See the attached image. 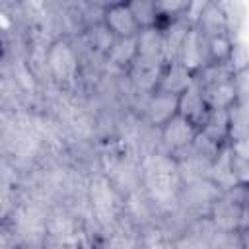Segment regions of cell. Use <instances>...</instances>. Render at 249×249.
Here are the masks:
<instances>
[{
    "instance_id": "1",
    "label": "cell",
    "mask_w": 249,
    "mask_h": 249,
    "mask_svg": "<svg viewBox=\"0 0 249 249\" xmlns=\"http://www.w3.org/2000/svg\"><path fill=\"white\" fill-rule=\"evenodd\" d=\"M140 173L142 191L146 193L158 220L175 214L179 210V195L183 187L177 160L163 150L150 152L140 158Z\"/></svg>"
},
{
    "instance_id": "2",
    "label": "cell",
    "mask_w": 249,
    "mask_h": 249,
    "mask_svg": "<svg viewBox=\"0 0 249 249\" xmlns=\"http://www.w3.org/2000/svg\"><path fill=\"white\" fill-rule=\"evenodd\" d=\"M45 76L62 93H76L84 84V58L78 41L56 37L45 54Z\"/></svg>"
},
{
    "instance_id": "3",
    "label": "cell",
    "mask_w": 249,
    "mask_h": 249,
    "mask_svg": "<svg viewBox=\"0 0 249 249\" xmlns=\"http://www.w3.org/2000/svg\"><path fill=\"white\" fill-rule=\"evenodd\" d=\"M86 206H88V216H89V222L95 233H101L113 228L124 216L123 193L101 171H95L88 177Z\"/></svg>"
},
{
    "instance_id": "4",
    "label": "cell",
    "mask_w": 249,
    "mask_h": 249,
    "mask_svg": "<svg viewBox=\"0 0 249 249\" xmlns=\"http://www.w3.org/2000/svg\"><path fill=\"white\" fill-rule=\"evenodd\" d=\"M220 195L222 191L208 177L185 181L181 187V195H179V210L185 216H189L193 222L208 218Z\"/></svg>"
},
{
    "instance_id": "5",
    "label": "cell",
    "mask_w": 249,
    "mask_h": 249,
    "mask_svg": "<svg viewBox=\"0 0 249 249\" xmlns=\"http://www.w3.org/2000/svg\"><path fill=\"white\" fill-rule=\"evenodd\" d=\"M243 202H245V187H235L231 191H226L218 196L214 202L208 222L216 230L224 231H241L243 224Z\"/></svg>"
},
{
    "instance_id": "6",
    "label": "cell",
    "mask_w": 249,
    "mask_h": 249,
    "mask_svg": "<svg viewBox=\"0 0 249 249\" xmlns=\"http://www.w3.org/2000/svg\"><path fill=\"white\" fill-rule=\"evenodd\" d=\"M175 115H179V95L167 93V91H152L142 103H140V119L160 130L163 124H167Z\"/></svg>"
},
{
    "instance_id": "7",
    "label": "cell",
    "mask_w": 249,
    "mask_h": 249,
    "mask_svg": "<svg viewBox=\"0 0 249 249\" xmlns=\"http://www.w3.org/2000/svg\"><path fill=\"white\" fill-rule=\"evenodd\" d=\"M198 134V126H195L191 121H187L181 115H175L167 124L160 128V148L173 158L189 150Z\"/></svg>"
},
{
    "instance_id": "8",
    "label": "cell",
    "mask_w": 249,
    "mask_h": 249,
    "mask_svg": "<svg viewBox=\"0 0 249 249\" xmlns=\"http://www.w3.org/2000/svg\"><path fill=\"white\" fill-rule=\"evenodd\" d=\"M103 23L111 29L117 39H128L140 33V25L128 2H109L103 14Z\"/></svg>"
},
{
    "instance_id": "9",
    "label": "cell",
    "mask_w": 249,
    "mask_h": 249,
    "mask_svg": "<svg viewBox=\"0 0 249 249\" xmlns=\"http://www.w3.org/2000/svg\"><path fill=\"white\" fill-rule=\"evenodd\" d=\"M177 62L185 66L189 72L198 74L204 66H208V47H206V37L196 29L191 27L187 39L181 45V51L177 54Z\"/></svg>"
},
{
    "instance_id": "10",
    "label": "cell",
    "mask_w": 249,
    "mask_h": 249,
    "mask_svg": "<svg viewBox=\"0 0 249 249\" xmlns=\"http://www.w3.org/2000/svg\"><path fill=\"white\" fill-rule=\"evenodd\" d=\"M179 115L191 121L198 130L204 126V123L210 117V107L196 84H193L183 95H179Z\"/></svg>"
},
{
    "instance_id": "11",
    "label": "cell",
    "mask_w": 249,
    "mask_h": 249,
    "mask_svg": "<svg viewBox=\"0 0 249 249\" xmlns=\"http://www.w3.org/2000/svg\"><path fill=\"white\" fill-rule=\"evenodd\" d=\"M158 27L161 29V39H163V58L167 64H171L177 60L181 45L187 39L191 27H195V25H191L187 18H177V19H171Z\"/></svg>"
},
{
    "instance_id": "12",
    "label": "cell",
    "mask_w": 249,
    "mask_h": 249,
    "mask_svg": "<svg viewBox=\"0 0 249 249\" xmlns=\"http://www.w3.org/2000/svg\"><path fill=\"white\" fill-rule=\"evenodd\" d=\"M138 56V45H136V37H128V39H117L115 45L111 47L105 64H103V72L107 70H115L119 76H124L126 70L130 68V64L136 60Z\"/></svg>"
},
{
    "instance_id": "13",
    "label": "cell",
    "mask_w": 249,
    "mask_h": 249,
    "mask_svg": "<svg viewBox=\"0 0 249 249\" xmlns=\"http://www.w3.org/2000/svg\"><path fill=\"white\" fill-rule=\"evenodd\" d=\"M206 39L210 37H216V35H226L230 33V27H228V21H226V16H224V10L220 6V2L216 0H208L204 2V8L198 16V21L195 25ZM231 35V33H230Z\"/></svg>"
},
{
    "instance_id": "14",
    "label": "cell",
    "mask_w": 249,
    "mask_h": 249,
    "mask_svg": "<svg viewBox=\"0 0 249 249\" xmlns=\"http://www.w3.org/2000/svg\"><path fill=\"white\" fill-rule=\"evenodd\" d=\"M206 177H208L222 193L239 187V183H237V179H235V173H233V165H231L230 144L224 146V148L220 150V154L214 158V161H212V165H210Z\"/></svg>"
},
{
    "instance_id": "15",
    "label": "cell",
    "mask_w": 249,
    "mask_h": 249,
    "mask_svg": "<svg viewBox=\"0 0 249 249\" xmlns=\"http://www.w3.org/2000/svg\"><path fill=\"white\" fill-rule=\"evenodd\" d=\"M193 84H195V74L189 72L185 66H181L175 60V62L165 66V70L161 74V80L158 84V89L173 93V95H183Z\"/></svg>"
},
{
    "instance_id": "16",
    "label": "cell",
    "mask_w": 249,
    "mask_h": 249,
    "mask_svg": "<svg viewBox=\"0 0 249 249\" xmlns=\"http://www.w3.org/2000/svg\"><path fill=\"white\" fill-rule=\"evenodd\" d=\"M233 78L200 89L204 99H206V103H208V107H210V111H218V109H226L228 111L237 101V88H235V80Z\"/></svg>"
},
{
    "instance_id": "17",
    "label": "cell",
    "mask_w": 249,
    "mask_h": 249,
    "mask_svg": "<svg viewBox=\"0 0 249 249\" xmlns=\"http://www.w3.org/2000/svg\"><path fill=\"white\" fill-rule=\"evenodd\" d=\"M136 45H138V56L150 58V60H163L165 62V58H163L161 29L158 25L140 29V33L136 35Z\"/></svg>"
},
{
    "instance_id": "18",
    "label": "cell",
    "mask_w": 249,
    "mask_h": 249,
    "mask_svg": "<svg viewBox=\"0 0 249 249\" xmlns=\"http://www.w3.org/2000/svg\"><path fill=\"white\" fill-rule=\"evenodd\" d=\"M200 132L204 136H208L212 142H216L218 146H228L230 144V119H228V111L226 109L210 111V117L204 123V126L200 128Z\"/></svg>"
},
{
    "instance_id": "19",
    "label": "cell",
    "mask_w": 249,
    "mask_h": 249,
    "mask_svg": "<svg viewBox=\"0 0 249 249\" xmlns=\"http://www.w3.org/2000/svg\"><path fill=\"white\" fill-rule=\"evenodd\" d=\"M230 152H231V165L235 179L241 187L249 185V134L230 142Z\"/></svg>"
},
{
    "instance_id": "20",
    "label": "cell",
    "mask_w": 249,
    "mask_h": 249,
    "mask_svg": "<svg viewBox=\"0 0 249 249\" xmlns=\"http://www.w3.org/2000/svg\"><path fill=\"white\" fill-rule=\"evenodd\" d=\"M202 228H204V235H206L208 249H243L241 231H224V230H216V228L208 222V218H202Z\"/></svg>"
},
{
    "instance_id": "21",
    "label": "cell",
    "mask_w": 249,
    "mask_h": 249,
    "mask_svg": "<svg viewBox=\"0 0 249 249\" xmlns=\"http://www.w3.org/2000/svg\"><path fill=\"white\" fill-rule=\"evenodd\" d=\"M230 119V142L249 134V99H237L228 109Z\"/></svg>"
},
{
    "instance_id": "22",
    "label": "cell",
    "mask_w": 249,
    "mask_h": 249,
    "mask_svg": "<svg viewBox=\"0 0 249 249\" xmlns=\"http://www.w3.org/2000/svg\"><path fill=\"white\" fill-rule=\"evenodd\" d=\"M140 249H175V239L156 222L140 230Z\"/></svg>"
},
{
    "instance_id": "23",
    "label": "cell",
    "mask_w": 249,
    "mask_h": 249,
    "mask_svg": "<svg viewBox=\"0 0 249 249\" xmlns=\"http://www.w3.org/2000/svg\"><path fill=\"white\" fill-rule=\"evenodd\" d=\"M233 76H235V70H233V66L230 62H224V64H208L198 74H195V84L202 89V88H208V86H214V84L231 80Z\"/></svg>"
},
{
    "instance_id": "24",
    "label": "cell",
    "mask_w": 249,
    "mask_h": 249,
    "mask_svg": "<svg viewBox=\"0 0 249 249\" xmlns=\"http://www.w3.org/2000/svg\"><path fill=\"white\" fill-rule=\"evenodd\" d=\"M206 47H208V64H224L230 62L235 41L230 33H226L206 39Z\"/></svg>"
},
{
    "instance_id": "25",
    "label": "cell",
    "mask_w": 249,
    "mask_h": 249,
    "mask_svg": "<svg viewBox=\"0 0 249 249\" xmlns=\"http://www.w3.org/2000/svg\"><path fill=\"white\" fill-rule=\"evenodd\" d=\"M175 249H208L202 220L193 222L177 239H175Z\"/></svg>"
},
{
    "instance_id": "26",
    "label": "cell",
    "mask_w": 249,
    "mask_h": 249,
    "mask_svg": "<svg viewBox=\"0 0 249 249\" xmlns=\"http://www.w3.org/2000/svg\"><path fill=\"white\" fill-rule=\"evenodd\" d=\"M140 29L144 27H154L160 23V18H158V8H156V2L154 0H132L128 2Z\"/></svg>"
},
{
    "instance_id": "27",
    "label": "cell",
    "mask_w": 249,
    "mask_h": 249,
    "mask_svg": "<svg viewBox=\"0 0 249 249\" xmlns=\"http://www.w3.org/2000/svg\"><path fill=\"white\" fill-rule=\"evenodd\" d=\"M189 4H191L189 0H160V2H156L158 18H160L158 25H163V23L177 19V18H185Z\"/></svg>"
},
{
    "instance_id": "28",
    "label": "cell",
    "mask_w": 249,
    "mask_h": 249,
    "mask_svg": "<svg viewBox=\"0 0 249 249\" xmlns=\"http://www.w3.org/2000/svg\"><path fill=\"white\" fill-rule=\"evenodd\" d=\"M222 10H224V16H226V21H228V27H230V33L231 37L237 33L241 21H243V6L239 2H220Z\"/></svg>"
},
{
    "instance_id": "29",
    "label": "cell",
    "mask_w": 249,
    "mask_h": 249,
    "mask_svg": "<svg viewBox=\"0 0 249 249\" xmlns=\"http://www.w3.org/2000/svg\"><path fill=\"white\" fill-rule=\"evenodd\" d=\"M235 88H237V99H249V64L235 72Z\"/></svg>"
},
{
    "instance_id": "30",
    "label": "cell",
    "mask_w": 249,
    "mask_h": 249,
    "mask_svg": "<svg viewBox=\"0 0 249 249\" xmlns=\"http://www.w3.org/2000/svg\"><path fill=\"white\" fill-rule=\"evenodd\" d=\"M249 228V185L245 187V202H243V224H241V230H247Z\"/></svg>"
},
{
    "instance_id": "31",
    "label": "cell",
    "mask_w": 249,
    "mask_h": 249,
    "mask_svg": "<svg viewBox=\"0 0 249 249\" xmlns=\"http://www.w3.org/2000/svg\"><path fill=\"white\" fill-rule=\"evenodd\" d=\"M241 241H243V249H249V228L241 230Z\"/></svg>"
}]
</instances>
